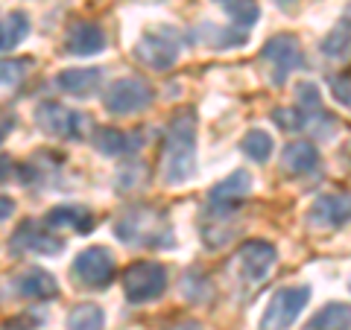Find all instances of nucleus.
<instances>
[{
    "label": "nucleus",
    "instance_id": "nucleus-17",
    "mask_svg": "<svg viewBox=\"0 0 351 330\" xmlns=\"http://www.w3.org/2000/svg\"><path fill=\"white\" fill-rule=\"evenodd\" d=\"M100 79H103L100 68H71L56 76V88L73 97H88L100 88Z\"/></svg>",
    "mask_w": 351,
    "mask_h": 330
},
{
    "label": "nucleus",
    "instance_id": "nucleus-26",
    "mask_svg": "<svg viewBox=\"0 0 351 330\" xmlns=\"http://www.w3.org/2000/svg\"><path fill=\"white\" fill-rule=\"evenodd\" d=\"M348 50H351V32L346 27H337L331 36L322 41V53H325V56H331V59L348 56Z\"/></svg>",
    "mask_w": 351,
    "mask_h": 330
},
{
    "label": "nucleus",
    "instance_id": "nucleus-13",
    "mask_svg": "<svg viewBox=\"0 0 351 330\" xmlns=\"http://www.w3.org/2000/svg\"><path fill=\"white\" fill-rule=\"evenodd\" d=\"M12 290L18 299H32V301H47V299H56L59 295V283L50 272H44L38 266H29L24 272H18L12 281Z\"/></svg>",
    "mask_w": 351,
    "mask_h": 330
},
{
    "label": "nucleus",
    "instance_id": "nucleus-2",
    "mask_svg": "<svg viewBox=\"0 0 351 330\" xmlns=\"http://www.w3.org/2000/svg\"><path fill=\"white\" fill-rule=\"evenodd\" d=\"M114 234L120 243L141 246V249H170L173 228L167 216L152 207H132L114 223Z\"/></svg>",
    "mask_w": 351,
    "mask_h": 330
},
{
    "label": "nucleus",
    "instance_id": "nucleus-24",
    "mask_svg": "<svg viewBox=\"0 0 351 330\" xmlns=\"http://www.w3.org/2000/svg\"><path fill=\"white\" fill-rule=\"evenodd\" d=\"M217 3L226 9L228 18H232L240 29H249L261 18V9L255 0H217Z\"/></svg>",
    "mask_w": 351,
    "mask_h": 330
},
{
    "label": "nucleus",
    "instance_id": "nucleus-6",
    "mask_svg": "<svg viewBox=\"0 0 351 330\" xmlns=\"http://www.w3.org/2000/svg\"><path fill=\"white\" fill-rule=\"evenodd\" d=\"M152 85L141 76H123L106 88L103 94V105L112 114H138L152 103Z\"/></svg>",
    "mask_w": 351,
    "mask_h": 330
},
{
    "label": "nucleus",
    "instance_id": "nucleus-16",
    "mask_svg": "<svg viewBox=\"0 0 351 330\" xmlns=\"http://www.w3.org/2000/svg\"><path fill=\"white\" fill-rule=\"evenodd\" d=\"M316 164H319V149L311 140H293L281 152V167L287 175H307L316 170Z\"/></svg>",
    "mask_w": 351,
    "mask_h": 330
},
{
    "label": "nucleus",
    "instance_id": "nucleus-32",
    "mask_svg": "<svg viewBox=\"0 0 351 330\" xmlns=\"http://www.w3.org/2000/svg\"><path fill=\"white\" fill-rule=\"evenodd\" d=\"M339 27H346V29L351 32V3L346 6V12H343V18H339Z\"/></svg>",
    "mask_w": 351,
    "mask_h": 330
},
{
    "label": "nucleus",
    "instance_id": "nucleus-22",
    "mask_svg": "<svg viewBox=\"0 0 351 330\" xmlns=\"http://www.w3.org/2000/svg\"><path fill=\"white\" fill-rule=\"evenodd\" d=\"M272 147H276V140H272L269 131H263V129H249L243 140H240V149H243V155L252 158V161H269L272 155Z\"/></svg>",
    "mask_w": 351,
    "mask_h": 330
},
{
    "label": "nucleus",
    "instance_id": "nucleus-25",
    "mask_svg": "<svg viewBox=\"0 0 351 330\" xmlns=\"http://www.w3.org/2000/svg\"><path fill=\"white\" fill-rule=\"evenodd\" d=\"M295 97H299V108L307 117H316V114H325L322 112V97H319V88L313 82H299L295 85Z\"/></svg>",
    "mask_w": 351,
    "mask_h": 330
},
{
    "label": "nucleus",
    "instance_id": "nucleus-8",
    "mask_svg": "<svg viewBox=\"0 0 351 330\" xmlns=\"http://www.w3.org/2000/svg\"><path fill=\"white\" fill-rule=\"evenodd\" d=\"M73 278L88 290H106L114 281V255L103 246H88L73 260Z\"/></svg>",
    "mask_w": 351,
    "mask_h": 330
},
{
    "label": "nucleus",
    "instance_id": "nucleus-23",
    "mask_svg": "<svg viewBox=\"0 0 351 330\" xmlns=\"http://www.w3.org/2000/svg\"><path fill=\"white\" fill-rule=\"evenodd\" d=\"M68 330H106V313L97 304H76L68 316Z\"/></svg>",
    "mask_w": 351,
    "mask_h": 330
},
{
    "label": "nucleus",
    "instance_id": "nucleus-33",
    "mask_svg": "<svg viewBox=\"0 0 351 330\" xmlns=\"http://www.w3.org/2000/svg\"><path fill=\"white\" fill-rule=\"evenodd\" d=\"M15 211V205L9 202V196H3V214H0V219H9V214Z\"/></svg>",
    "mask_w": 351,
    "mask_h": 330
},
{
    "label": "nucleus",
    "instance_id": "nucleus-34",
    "mask_svg": "<svg viewBox=\"0 0 351 330\" xmlns=\"http://www.w3.org/2000/svg\"><path fill=\"white\" fill-rule=\"evenodd\" d=\"M276 3H278V6H281V9H287V6H290V3H293V0H276Z\"/></svg>",
    "mask_w": 351,
    "mask_h": 330
},
{
    "label": "nucleus",
    "instance_id": "nucleus-18",
    "mask_svg": "<svg viewBox=\"0 0 351 330\" xmlns=\"http://www.w3.org/2000/svg\"><path fill=\"white\" fill-rule=\"evenodd\" d=\"M94 147L103 155H126L141 147V135L138 131H120V129H97L94 131Z\"/></svg>",
    "mask_w": 351,
    "mask_h": 330
},
{
    "label": "nucleus",
    "instance_id": "nucleus-10",
    "mask_svg": "<svg viewBox=\"0 0 351 330\" xmlns=\"http://www.w3.org/2000/svg\"><path fill=\"white\" fill-rule=\"evenodd\" d=\"M12 251H27V255H44V257H53V255H62L64 251V240L44 231L36 219H27L21 223L12 234V243H9Z\"/></svg>",
    "mask_w": 351,
    "mask_h": 330
},
{
    "label": "nucleus",
    "instance_id": "nucleus-3",
    "mask_svg": "<svg viewBox=\"0 0 351 330\" xmlns=\"http://www.w3.org/2000/svg\"><path fill=\"white\" fill-rule=\"evenodd\" d=\"M182 56V38L173 27H152L135 44V59L152 71H167Z\"/></svg>",
    "mask_w": 351,
    "mask_h": 330
},
{
    "label": "nucleus",
    "instance_id": "nucleus-5",
    "mask_svg": "<svg viewBox=\"0 0 351 330\" xmlns=\"http://www.w3.org/2000/svg\"><path fill=\"white\" fill-rule=\"evenodd\" d=\"M307 301H311V287L307 283L278 290L261 316V330H290L295 325V318L304 313Z\"/></svg>",
    "mask_w": 351,
    "mask_h": 330
},
{
    "label": "nucleus",
    "instance_id": "nucleus-15",
    "mask_svg": "<svg viewBox=\"0 0 351 330\" xmlns=\"http://www.w3.org/2000/svg\"><path fill=\"white\" fill-rule=\"evenodd\" d=\"M249 190H252V173L234 170L226 181H219L214 187L208 199H211V207H228V211H234V207L249 196Z\"/></svg>",
    "mask_w": 351,
    "mask_h": 330
},
{
    "label": "nucleus",
    "instance_id": "nucleus-12",
    "mask_svg": "<svg viewBox=\"0 0 351 330\" xmlns=\"http://www.w3.org/2000/svg\"><path fill=\"white\" fill-rule=\"evenodd\" d=\"M307 223L313 228H343L351 223V193H325L311 205Z\"/></svg>",
    "mask_w": 351,
    "mask_h": 330
},
{
    "label": "nucleus",
    "instance_id": "nucleus-19",
    "mask_svg": "<svg viewBox=\"0 0 351 330\" xmlns=\"http://www.w3.org/2000/svg\"><path fill=\"white\" fill-rule=\"evenodd\" d=\"M44 225L50 228H73L80 231V234H88V231L94 228V216L85 211V207H76V205H59L53 207V211L47 214V219H44Z\"/></svg>",
    "mask_w": 351,
    "mask_h": 330
},
{
    "label": "nucleus",
    "instance_id": "nucleus-11",
    "mask_svg": "<svg viewBox=\"0 0 351 330\" xmlns=\"http://www.w3.org/2000/svg\"><path fill=\"white\" fill-rule=\"evenodd\" d=\"M276 260H278L276 246L263 243V240H249V243L237 249V266H240L243 281H249V283H258L267 278V275L276 269Z\"/></svg>",
    "mask_w": 351,
    "mask_h": 330
},
{
    "label": "nucleus",
    "instance_id": "nucleus-27",
    "mask_svg": "<svg viewBox=\"0 0 351 330\" xmlns=\"http://www.w3.org/2000/svg\"><path fill=\"white\" fill-rule=\"evenodd\" d=\"M3 88L9 91V88H18L21 85V79H24L27 76V71H29V62L27 59H12V62H3Z\"/></svg>",
    "mask_w": 351,
    "mask_h": 330
},
{
    "label": "nucleus",
    "instance_id": "nucleus-29",
    "mask_svg": "<svg viewBox=\"0 0 351 330\" xmlns=\"http://www.w3.org/2000/svg\"><path fill=\"white\" fill-rule=\"evenodd\" d=\"M47 322V313H38L36 316V310H29V313H24L21 318H12V322H6V330H36L38 325H44Z\"/></svg>",
    "mask_w": 351,
    "mask_h": 330
},
{
    "label": "nucleus",
    "instance_id": "nucleus-14",
    "mask_svg": "<svg viewBox=\"0 0 351 330\" xmlns=\"http://www.w3.org/2000/svg\"><path fill=\"white\" fill-rule=\"evenodd\" d=\"M103 47H106V36L91 21H76L68 32V38H64V50L71 56H97Z\"/></svg>",
    "mask_w": 351,
    "mask_h": 330
},
{
    "label": "nucleus",
    "instance_id": "nucleus-28",
    "mask_svg": "<svg viewBox=\"0 0 351 330\" xmlns=\"http://www.w3.org/2000/svg\"><path fill=\"white\" fill-rule=\"evenodd\" d=\"M278 120V126L281 129H287V131H299V129H307L311 123H307V117L304 112H293V108H276V114H272Z\"/></svg>",
    "mask_w": 351,
    "mask_h": 330
},
{
    "label": "nucleus",
    "instance_id": "nucleus-35",
    "mask_svg": "<svg viewBox=\"0 0 351 330\" xmlns=\"http://www.w3.org/2000/svg\"><path fill=\"white\" fill-rule=\"evenodd\" d=\"M348 290H351V283H348Z\"/></svg>",
    "mask_w": 351,
    "mask_h": 330
},
{
    "label": "nucleus",
    "instance_id": "nucleus-21",
    "mask_svg": "<svg viewBox=\"0 0 351 330\" xmlns=\"http://www.w3.org/2000/svg\"><path fill=\"white\" fill-rule=\"evenodd\" d=\"M27 36H29V18L24 12H9L3 18V27H0V50L12 53Z\"/></svg>",
    "mask_w": 351,
    "mask_h": 330
},
{
    "label": "nucleus",
    "instance_id": "nucleus-7",
    "mask_svg": "<svg viewBox=\"0 0 351 330\" xmlns=\"http://www.w3.org/2000/svg\"><path fill=\"white\" fill-rule=\"evenodd\" d=\"M36 120L38 126L47 131L53 138H71V140H80L91 131V117L80 114V112H71L68 105L62 103H41L36 108Z\"/></svg>",
    "mask_w": 351,
    "mask_h": 330
},
{
    "label": "nucleus",
    "instance_id": "nucleus-1",
    "mask_svg": "<svg viewBox=\"0 0 351 330\" xmlns=\"http://www.w3.org/2000/svg\"><path fill=\"white\" fill-rule=\"evenodd\" d=\"M196 173V120L191 108L176 112L167 138H164V155H161V179L164 184H184Z\"/></svg>",
    "mask_w": 351,
    "mask_h": 330
},
{
    "label": "nucleus",
    "instance_id": "nucleus-20",
    "mask_svg": "<svg viewBox=\"0 0 351 330\" xmlns=\"http://www.w3.org/2000/svg\"><path fill=\"white\" fill-rule=\"evenodd\" d=\"M307 330H351V304H343V301L325 304L307 322Z\"/></svg>",
    "mask_w": 351,
    "mask_h": 330
},
{
    "label": "nucleus",
    "instance_id": "nucleus-30",
    "mask_svg": "<svg viewBox=\"0 0 351 330\" xmlns=\"http://www.w3.org/2000/svg\"><path fill=\"white\" fill-rule=\"evenodd\" d=\"M331 91L346 108H351V76H334L331 79Z\"/></svg>",
    "mask_w": 351,
    "mask_h": 330
},
{
    "label": "nucleus",
    "instance_id": "nucleus-31",
    "mask_svg": "<svg viewBox=\"0 0 351 330\" xmlns=\"http://www.w3.org/2000/svg\"><path fill=\"white\" fill-rule=\"evenodd\" d=\"M167 330H205L199 322H193V318H184V322H176V325H170Z\"/></svg>",
    "mask_w": 351,
    "mask_h": 330
},
{
    "label": "nucleus",
    "instance_id": "nucleus-9",
    "mask_svg": "<svg viewBox=\"0 0 351 330\" xmlns=\"http://www.w3.org/2000/svg\"><path fill=\"white\" fill-rule=\"evenodd\" d=\"M261 59L269 64V73H272V82L276 85H284L293 71L304 68V53H302V44L295 36H272L263 44Z\"/></svg>",
    "mask_w": 351,
    "mask_h": 330
},
{
    "label": "nucleus",
    "instance_id": "nucleus-4",
    "mask_svg": "<svg viewBox=\"0 0 351 330\" xmlns=\"http://www.w3.org/2000/svg\"><path fill=\"white\" fill-rule=\"evenodd\" d=\"M167 290V269L156 260H138L123 272V292L129 304L156 301Z\"/></svg>",
    "mask_w": 351,
    "mask_h": 330
}]
</instances>
